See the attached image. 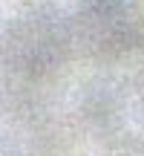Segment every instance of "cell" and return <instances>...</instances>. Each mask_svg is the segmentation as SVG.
Masks as SVG:
<instances>
[{
	"label": "cell",
	"mask_w": 144,
	"mask_h": 156,
	"mask_svg": "<svg viewBox=\"0 0 144 156\" xmlns=\"http://www.w3.org/2000/svg\"><path fill=\"white\" fill-rule=\"evenodd\" d=\"M63 55V32L49 17H26L9 35V58L26 73H46Z\"/></svg>",
	"instance_id": "obj_1"
},
{
	"label": "cell",
	"mask_w": 144,
	"mask_h": 156,
	"mask_svg": "<svg viewBox=\"0 0 144 156\" xmlns=\"http://www.w3.org/2000/svg\"><path fill=\"white\" fill-rule=\"evenodd\" d=\"M84 35L95 49H115L127 46V38L135 32L130 9L124 0H95L84 12Z\"/></svg>",
	"instance_id": "obj_2"
}]
</instances>
